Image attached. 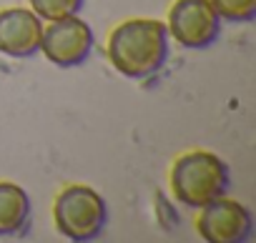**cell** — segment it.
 Masks as SVG:
<instances>
[{
	"label": "cell",
	"mask_w": 256,
	"mask_h": 243,
	"mask_svg": "<svg viewBox=\"0 0 256 243\" xmlns=\"http://www.w3.org/2000/svg\"><path fill=\"white\" fill-rule=\"evenodd\" d=\"M110 65L134 80L156 75L168 58V28L156 18H131L113 28L108 38Z\"/></svg>",
	"instance_id": "obj_1"
},
{
	"label": "cell",
	"mask_w": 256,
	"mask_h": 243,
	"mask_svg": "<svg viewBox=\"0 0 256 243\" xmlns=\"http://www.w3.org/2000/svg\"><path fill=\"white\" fill-rule=\"evenodd\" d=\"M228 183V166L211 151H188L178 156L171 168V191L176 201L196 211L226 196Z\"/></svg>",
	"instance_id": "obj_2"
},
{
	"label": "cell",
	"mask_w": 256,
	"mask_h": 243,
	"mask_svg": "<svg viewBox=\"0 0 256 243\" xmlns=\"http://www.w3.org/2000/svg\"><path fill=\"white\" fill-rule=\"evenodd\" d=\"M53 221L63 238L86 243L103 233L108 221V206L96 188L76 183L56 196Z\"/></svg>",
	"instance_id": "obj_3"
},
{
	"label": "cell",
	"mask_w": 256,
	"mask_h": 243,
	"mask_svg": "<svg viewBox=\"0 0 256 243\" xmlns=\"http://www.w3.org/2000/svg\"><path fill=\"white\" fill-rule=\"evenodd\" d=\"M168 35L186 50H204L218 40L221 18L208 0H176L166 20Z\"/></svg>",
	"instance_id": "obj_4"
},
{
	"label": "cell",
	"mask_w": 256,
	"mask_h": 243,
	"mask_svg": "<svg viewBox=\"0 0 256 243\" xmlns=\"http://www.w3.org/2000/svg\"><path fill=\"white\" fill-rule=\"evenodd\" d=\"M196 231L206 243H244L254 236L251 211L226 196L198 208Z\"/></svg>",
	"instance_id": "obj_5"
},
{
	"label": "cell",
	"mask_w": 256,
	"mask_h": 243,
	"mask_svg": "<svg viewBox=\"0 0 256 243\" xmlns=\"http://www.w3.org/2000/svg\"><path fill=\"white\" fill-rule=\"evenodd\" d=\"M93 43H96V35L90 25L80 20L78 15H68L60 20H50V25L43 28L40 50L53 65L76 68L88 60Z\"/></svg>",
	"instance_id": "obj_6"
},
{
	"label": "cell",
	"mask_w": 256,
	"mask_h": 243,
	"mask_svg": "<svg viewBox=\"0 0 256 243\" xmlns=\"http://www.w3.org/2000/svg\"><path fill=\"white\" fill-rule=\"evenodd\" d=\"M43 20L30 8L0 10V53L8 58H30L40 50Z\"/></svg>",
	"instance_id": "obj_7"
},
{
	"label": "cell",
	"mask_w": 256,
	"mask_h": 243,
	"mask_svg": "<svg viewBox=\"0 0 256 243\" xmlns=\"http://www.w3.org/2000/svg\"><path fill=\"white\" fill-rule=\"evenodd\" d=\"M33 203L26 188L0 181V238H16L28 231Z\"/></svg>",
	"instance_id": "obj_8"
},
{
	"label": "cell",
	"mask_w": 256,
	"mask_h": 243,
	"mask_svg": "<svg viewBox=\"0 0 256 243\" xmlns=\"http://www.w3.org/2000/svg\"><path fill=\"white\" fill-rule=\"evenodd\" d=\"M30 10L40 18V20H60L68 15H78V10L83 8L86 0H28Z\"/></svg>",
	"instance_id": "obj_9"
},
{
	"label": "cell",
	"mask_w": 256,
	"mask_h": 243,
	"mask_svg": "<svg viewBox=\"0 0 256 243\" xmlns=\"http://www.w3.org/2000/svg\"><path fill=\"white\" fill-rule=\"evenodd\" d=\"M218 18L228 23H251L256 18V0H208Z\"/></svg>",
	"instance_id": "obj_10"
}]
</instances>
